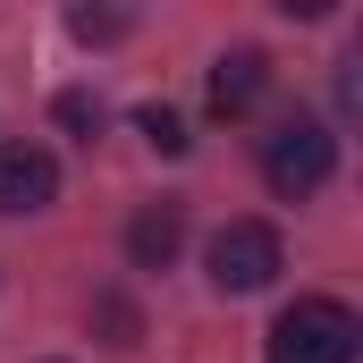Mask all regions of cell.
<instances>
[{
	"instance_id": "obj_1",
	"label": "cell",
	"mask_w": 363,
	"mask_h": 363,
	"mask_svg": "<svg viewBox=\"0 0 363 363\" xmlns=\"http://www.w3.org/2000/svg\"><path fill=\"white\" fill-rule=\"evenodd\" d=\"M355 347H363L355 304H338V296H296L271 321V355L262 363H355Z\"/></svg>"
},
{
	"instance_id": "obj_2",
	"label": "cell",
	"mask_w": 363,
	"mask_h": 363,
	"mask_svg": "<svg viewBox=\"0 0 363 363\" xmlns=\"http://www.w3.org/2000/svg\"><path fill=\"white\" fill-rule=\"evenodd\" d=\"M330 178H338V135L321 118H287L262 144V186H271L279 203H313Z\"/></svg>"
},
{
	"instance_id": "obj_3",
	"label": "cell",
	"mask_w": 363,
	"mask_h": 363,
	"mask_svg": "<svg viewBox=\"0 0 363 363\" xmlns=\"http://www.w3.org/2000/svg\"><path fill=\"white\" fill-rule=\"evenodd\" d=\"M203 262H211V287L220 296H254V287H271L287 271V245H279L271 220H228L211 245H203Z\"/></svg>"
},
{
	"instance_id": "obj_4",
	"label": "cell",
	"mask_w": 363,
	"mask_h": 363,
	"mask_svg": "<svg viewBox=\"0 0 363 363\" xmlns=\"http://www.w3.org/2000/svg\"><path fill=\"white\" fill-rule=\"evenodd\" d=\"M60 203V161L43 144H0V211L26 220V211H51Z\"/></svg>"
},
{
	"instance_id": "obj_5",
	"label": "cell",
	"mask_w": 363,
	"mask_h": 363,
	"mask_svg": "<svg viewBox=\"0 0 363 363\" xmlns=\"http://www.w3.org/2000/svg\"><path fill=\"white\" fill-rule=\"evenodd\" d=\"M178 245H186V203H169V194L127 220V262H135V271H169Z\"/></svg>"
},
{
	"instance_id": "obj_6",
	"label": "cell",
	"mask_w": 363,
	"mask_h": 363,
	"mask_svg": "<svg viewBox=\"0 0 363 363\" xmlns=\"http://www.w3.org/2000/svg\"><path fill=\"white\" fill-rule=\"evenodd\" d=\"M262 93H271V60H262L254 43H237V51L211 60V110H220V118H245Z\"/></svg>"
},
{
	"instance_id": "obj_7",
	"label": "cell",
	"mask_w": 363,
	"mask_h": 363,
	"mask_svg": "<svg viewBox=\"0 0 363 363\" xmlns=\"http://www.w3.org/2000/svg\"><path fill=\"white\" fill-rule=\"evenodd\" d=\"M135 127H144V144H152V152H186V144H194V135H186V118L169 110V101H144V110H135Z\"/></svg>"
},
{
	"instance_id": "obj_8",
	"label": "cell",
	"mask_w": 363,
	"mask_h": 363,
	"mask_svg": "<svg viewBox=\"0 0 363 363\" xmlns=\"http://www.w3.org/2000/svg\"><path fill=\"white\" fill-rule=\"evenodd\" d=\"M93 321L110 330V347H135V338H144V321H135V304H127V296H93Z\"/></svg>"
},
{
	"instance_id": "obj_9",
	"label": "cell",
	"mask_w": 363,
	"mask_h": 363,
	"mask_svg": "<svg viewBox=\"0 0 363 363\" xmlns=\"http://www.w3.org/2000/svg\"><path fill=\"white\" fill-rule=\"evenodd\" d=\"M51 118H60V127H68V135H101V101H93V93H60V101H51Z\"/></svg>"
},
{
	"instance_id": "obj_10",
	"label": "cell",
	"mask_w": 363,
	"mask_h": 363,
	"mask_svg": "<svg viewBox=\"0 0 363 363\" xmlns=\"http://www.w3.org/2000/svg\"><path fill=\"white\" fill-rule=\"evenodd\" d=\"M68 34H77V43H118L127 17H118V9H68Z\"/></svg>"
}]
</instances>
